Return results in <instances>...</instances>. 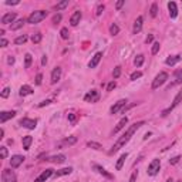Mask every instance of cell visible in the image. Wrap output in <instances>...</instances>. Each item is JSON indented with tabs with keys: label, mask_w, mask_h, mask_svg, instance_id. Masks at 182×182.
Returning <instances> with one entry per match:
<instances>
[{
	"label": "cell",
	"mask_w": 182,
	"mask_h": 182,
	"mask_svg": "<svg viewBox=\"0 0 182 182\" xmlns=\"http://www.w3.org/2000/svg\"><path fill=\"white\" fill-rule=\"evenodd\" d=\"M144 124H145L144 121H140V123L132 124V125H131V127H129V128L127 129V131H125V134H124L123 137H120V138H118V141L115 142L114 145H112V148L110 149V154H115V152L118 151V149H120V148H123L124 145H125V144H127V142H128L129 140H131V137H132V135L135 134V131L141 128Z\"/></svg>",
	"instance_id": "obj_1"
},
{
	"label": "cell",
	"mask_w": 182,
	"mask_h": 182,
	"mask_svg": "<svg viewBox=\"0 0 182 182\" xmlns=\"http://www.w3.org/2000/svg\"><path fill=\"white\" fill-rule=\"evenodd\" d=\"M46 17H47V12H46V10H36V12H33L29 16V19H27V23L37 24V23H40L41 20H44Z\"/></svg>",
	"instance_id": "obj_2"
},
{
	"label": "cell",
	"mask_w": 182,
	"mask_h": 182,
	"mask_svg": "<svg viewBox=\"0 0 182 182\" xmlns=\"http://www.w3.org/2000/svg\"><path fill=\"white\" fill-rule=\"evenodd\" d=\"M168 80V73H165V71H161L158 76L155 77V80L152 81V90H157L159 88L165 81Z\"/></svg>",
	"instance_id": "obj_3"
},
{
	"label": "cell",
	"mask_w": 182,
	"mask_h": 182,
	"mask_svg": "<svg viewBox=\"0 0 182 182\" xmlns=\"http://www.w3.org/2000/svg\"><path fill=\"white\" fill-rule=\"evenodd\" d=\"M159 168H161V161L159 159H152L151 161V164L148 165V175H151V176H154V175H157L158 174V171H159Z\"/></svg>",
	"instance_id": "obj_4"
},
{
	"label": "cell",
	"mask_w": 182,
	"mask_h": 182,
	"mask_svg": "<svg viewBox=\"0 0 182 182\" xmlns=\"http://www.w3.org/2000/svg\"><path fill=\"white\" fill-rule=\"evenodd\" d=\"M1 179H3V182H17V176L12 169H3Z\"/></svg>",
	"instance_id": "obj_5"
},
{
	"label": "cell",
	"mask_w": 182,
	"mask_h": 182,
	"mask_svg": "<svg viewBox=\"0 0 182 182\" xmlns=\"http://www.w3.org/2000/svg\"><path fill=\"white\" fill-rule=\"evenodd\" d=\"M181 101H182V91H179V93H178V95L175 97V100H174V103L171 104V107H169V108H166V110H164L161 115H162V117H166V115H168V114H169V112L172 111V110H174V108H175V107L178 105L179 103H181Z\"/></svg>",
	"instance_id": "obj_6"
},
{
	"label": "cell",
	"mask_w": 182,
	"mask_h": 182,
	"mask_svg": "<svg viewBox=\"0 0 182 182\" xmlns=\"http://www.w3.org/2000/svg\"><path fill=\"white\" fill-rule=\"evenodd\" d=\"M20 125L27 129H34L37 125V120H31V118H22L20 120Z\"/></svg>",
	"instance_id": "obj_7"
},
{
	"label": "cell",
	"mask_w": 182,
	"mask_h": 182,
	"mask_svg": "<svg viewBox=\"0 0 182 182\" xmlns=\"http://www.w3.org/2000/svg\"><path fill=\"white\" fill-rule=\"evenodd\" d=\"M54 172H53V169H46V171H43L41 172V175L40 176H37L34 179V182H46L50 178V176L53 175Z\"/></svg>",
	"instance_id": "obj_8"
},
{
	"label": "cell",
	"mask_w": 182,
	"mask_h": 182,
	"mask_svg": "<svg viewBox=\"0 0 182 182\" xmlns=\"http://www.w3.org/2000/svg\"><path fill=\"white\" fill-rule=\"evenodd\" d=\"M24 161V157H22V155H13L12 159H10V166L12 168H19L20 165L23 164Z\"/></svg>",
	"instance_id": "obj_9"
},
{
	"label": "cell",
	"mask_w": 182,
	"mask_h": 182,
	"mask_svg": "<svg viewBox=\"0 0 182 182\" xmlns=\"http://www.w3.org/2000/svg\"><path fill=\"white\" fill-rule=\"evenodd\" d=\"M125 104H127V100H120V101H117V103H115V104L111 107L110 112H111V114H117V112H120L121 110H123Z\"/></svg>",
	"instance_id": "obj_10"
},
{
	"label": "cell",
	"mask_w": 182,
	"mask_h": 182,
	"mask_svg": "<svg viewBox=\"0 0 182 182\" xmlns=\"http://www.w3.org/2000/svg\"><path fill=\"white\" fill-rule=\"evenodd\" d=\"M82 14L81 12H78V10H76V12L73 13V16L70 17V24L73 26V27H76V26H78V23H80V20H81Z\"/></svg>",
	"instance_id": "obj_11"
},
{
	"label": "cell",
	"mask_w": 182,
	"mask_h": 182,
	"mask_svg": "<svg viewBox=\"0 0 182 182\" xmlns=\"http://www.w3.org/2000/svg\"><path fill=\"white\" fill-rule=\"evenodd\" d=\"M98 98H100V94H98V91H95V90H91V91L84 97V100L88 101V103H90V101H91V103H97Z\"/></svg>",
	"instance_id": "obj_12"
},
{
	"label": "cell",
	"mask_w": 182,
	"mask_h": 182,
	"mask_svg": "<svg viewBox=\"0 0 182 182\" xmlns=\"http://www.w3.org/2000/svg\"><path fill=\"white\" fill-rule=\"evenodd\" d=\"M60 78H61V67H56V68L51 71V80H50V82H51V84H56Z\"/></svg>",
	"instance_id": "obj_13"
},
{
	"label": "cell",
	"mask_w": 182,
	"mask_h": 182,
	"mask_svg": "<svg viewBox=\"0 0 182 182\" xmlns=\"http://www.w3.org/2000/svg\"><path fill=\"white\" fill-rule=\"evenodd\" d=\"M16 115V111H1L0 112V123L4 124L7 120H10Z\"/></svg>",
	"instance_id": "obj_14"
},
{
	"label": "cell",
	"mask_w": 182,
	"mask_h": 182,
	"mask_svg": "<svg viewBox=\"0 0 182 182\" xmlns=\"http://www.w3.org/2000/svg\"><path fill=\"white\" fill-rule=\"evenodd\" d=\"M101 57H103V53H95L94 57L91 59V61L88 63V67H90V68H95V67L98 65V63L101 61Z\"/></svg>",
	"instance_id": "obj_15"
},
{
	"label": "cell",
	"mask_w": 182,
	"mask_h": 182,
	"mask_svg": "<svg viewBox=\"0 0 182 182\" xmlns=\"http://www.w3.org/2000/svg\"><path fill=\"white\" fill-rule=\"evenodd\" d=\"M14 19H16V13H7L1 17V24H10L14 23Z\"/></svg>",
	"instance_id": "obj_16"
},
{
	"label": "cell",
	"mask_w": 182,
	"mask_h": 182,
	"mask_svg": "<svg viewBox=\"0 0 182 182\" xmlns=\"http://www.w3.org/2000/svg\"><path fill=\"white\" fill-rule=\"evenodd\" d=\"M142 22H144V19H142V16H138L137 17V20L134 22V27H132V31H134V34H137V33H140L142 29Z\"/></svg>",
	"instance_id": "obj_17"
},
{
	"label": "cell",
	"mask_w": 182,
	"mask_h": 182,
	"mask_svg": "<svg viewBox=\"0 0 182 182\" xmlns=\"http://www.w3.org/2000/svg\"><path fill=\"white\" fill-rule=\"evenodd\" d=\"M93 168H94V169L97 171L98 174H101V175H104L105 178H108V179H112V178H114V176H112L111 174H110V172H107V169H104V168H103V166H100V165L94 164V165H93Z\"/></svg>",
	"instance_id": "obj_18"
},
{
	"label": "cell",
	"mask_w": 182,
	"mask_h": 182,
	"mask_svg": "<svg viewBox=\"0 0 182 182\" xmlns=\"http://www.w3.org/2000/svg\"><path fill=\"white\" fill-rule=\"evenodd\" d=\"M168 10H169L171 19H175L176 16H178V9H176L175 1H169V3H168Z\"/></svg>",
	"instance_id": "obj_19"
},
{
	"label": "cell",
	"mask_w": 182,
	"mask_h": 182,
	"mask_svg": "<svg viewBox=\"0 0 182 182\" xmlns=\"http://www.w3.org/2000/svg\"><path fill=\"white\" fill-rule=\"evenodd\" d=\"M31 142H33V137H30V135H26L23 137V140H22V144H23V148L26 151H29L30 149V145H31Z\"/></svg>",
	"instance_id": "obj_20"
},
{
	"label": "cell",
	"mask_w": 182,
	"mask_h": 182,
	"mask_svg": "<svg viewBox=\"0 0 182 182\" xmlns=\"http://www.w3.org/2000/svg\"><path fill=\"white\" fill-rule=\"evenodd\" d=\"M181 59H182V57L179 56V54H176V56H171V57L166 59L165 63H166L168 65H175L176 63H179V61H181Z\"/></svg>",
	"instance_id": "obj_21"
},
{
	"label": "cell",
	"mask_w": 182,
	"mask_h": 182,
	"mask_svg": "<svg viewBox=\"0 0 182 182\" xmlns=\"http://www.w3.org/2000/svg\"><path fill=\"white\" fill-rule=\"evenodd\" d=\"M46 161H51V162L63 164V162L65 161V155H63V154H60V155H54V157H50V158H47Z\"/></svg>",
	"instance_id": "obj_22"
},
{
	"label": "cell",
	"mask_w": 182,
	"mask_h": 182,
	"mask_svg": "<svg viewBox=\"0 0 182 182\" xmlns=\"http://www.w3.org/2000/svg\"><path fill=\"white\" fill-rule=\"evenodd\" d=\"M30 94H33V88L30 85H22L20 87V95L22 97H26V95H30Z\"/></svg>",
	"instance_id": "obj_23"
},
{
	"label": "cell",
	"mask_w": 182,
	"mask_h": 182,
	"mask_svg": "<svg viewBox=\"0 0 182 182\" xmlns=\"http://www.w3.org/2000/svg\"><path fill=\"white\" fill-rule=\"evenodd\" d=\"M127 123H128V118H127V117L123 118V120H121V121H120V123L117 124V127L114 128V134H117V132H120V131H121V129H123L124 127L127 125Z\"/></svg>",
	"instance_id": "obj_24"
},
{
	"label": "cell",
	"mask_w": 182,
	"mask_h": 182,
	"mask_svg": "<svg viewBox=\"0 0 182 182\" xmlns=\"http://www.w3.org/2000/svg\"><path fill=\"white\" fill-rule=\"evenodd\" d=\"M24 23H26V20H24V19H19V20H16V22H14L13 24H10V29H12V30H19V29H22Z\"/></svg>",
	"instance_id": "obj_25"
},
{
	"label": "cell",
	"mask_w": 182,
	"mask_h": 182,
	"mask_svg": "<svg viewBox=\"0 0 182 182\" xmlns=\"http://www.w3.org/2000/svg\"><path fill=\"white\" fill-rule=\"evenodd\" d=\"M127 157H128V154L125 152V154H123L120 158H118V161H117V165H115V169L117 171H120L121 168H123V165H124V162H125V159H127Z\"/></svg>",
	"instance_id": "obj_26"
},
{
	"label": "cell",
	"mask_w": 182,
	"mask_h": 182,
	"mask_svg": "<svg viewBox=\"0 0 182 182\" xmlns=\"http://www.w3.org/2000/svg\"><path fill=\"white\" fill-rule=\"evenodd\" d=\"M71 172H73V168H63V169H60L57 171L56 174H54V176H64V175H70Z\"/></svg>",
	"instance_id": "obj_27"
},
{
	"label": "cell",
	"mask_w": 182,
	"mask_h": 182,
	"mask_svg": "<svg viewBox=\"0 0 182 182\" xmlns=\"http://www.w3.org/2000/svg\"><path fill=\"white\" fill-rule=\"evenodd\" d=\"M144 60H145L144 54H138V56L134 59V65L135 67H141V65L144 64Z\"/></svg>",
	"instance_id": "obj_28"
},
{
	"label": "cell",
	"mask_w": 182,
	"mask_h": 182,
	"mask_svg": "<svg viewBox=\"0 0 182 182\" xmlns=\"http://www.w3.org/2000/svg\"><path fill=\"white\" fill-rule=\"evenodd\" d=\"M26 41H27V36L22 34V36H19V37L14 39V44H24Z\"/></svg>",
	"instance_id": "obj_29"
},
{
	"label": "cell",
	"mask_w": 182,
	"mask_h": 182,
	"mask_svg": "<svg viewBox=\"0 0 182 182\" xmlns=\"http://www.w3.org/2000/svg\"><path fill=\"white\" fill-rule=\"evenodd\" d=\"M87 145H88L90 148H93V149H97V151L103 149V145H101V144H98V142H94V141H88Z\"/></svg>",
	"instance_id": "obj_30"
},
{
	"label": "cell",
	"mask_w": 182,
	"mask_h": 182,
	"mask_svg": "<svg viewBox=\"0 0 182 182\" xmlns=\"http://www.w3.org/2000/svg\"><path fill=\"white\" fill-rule=\"evenodd\" d=\"M31 61H33V57H31V54H26V56H24V67H26V68H30V65H31Z\"/></svg>",
	"instance_id": "obj_31"
},
{
	"label": "cell",
	"mask_w": 182,
	"mask_h": 182,
	"mask_svg": "<svg viewBox=\"0 0 182 182\" xmlns=\"http://www.w3.org/2000/svg\"><path fill=\"white\" fill-rule=\"evenodd\" d=\"M149 14H151V17H157V14H158V4H157V3H152L151 10H149Z\"/></svg>",
	"instance_id": "obj_32"
},
{
	"label": "cell",
	"mask_w": 182,
	"mask_h": 182,
	"mask_svg": "<svg viewBox=\"0 0 182 182\" xmlns=\"http://www.w3.org/2000/svg\"><path fill=\"white\" fill-rule=\"evenodd\" d=\"M118 33H120V27H118L117 24H111V26H110V34L117 36Z\"/></svg>",
	"instance_id": "obj_33"
},
{
	"label": "cell",
	"mask_w": 182,
	"mask_h": 182,
	"mask_svg": "<svg viewBox=\"0 0 182 182\" xmlns=\"http://www.w3.org/2000/svg\"><path fill=\"white\" fill-rule=\"evenodd\" d=\"M41 39H43V36H41V33H36V34L31 36V41L34 43V44H39L41 41Z\"/></svg>",
	"instance_id": "obj_34"
},
{
	"label": "cell",
	"mask_w": 182,
	"mask_h": 182,
	"mask_svg": "<svg viewBox=\"0 0 182 182\" xmlns=\"http://www.w3.org/2000/svg\"><path fill=\"white\" fill-rule=\"evenodd\" d=\"M60 34H61V39H64V40H67V39L70 37V33H68V29H65V27H63V29L60 30Z\"/></svg>",
	"instance_id": "obj_35"
},
{
	"label": "cell",
	"mask_w": 182,
	"mask_h": 182,
	"mask_svg": "<svg viewBox=\"0 0 182 182\" xmlns=\"http://www.w3.org/2000/svg\"><path fill=\"white\" fill-rule=\"evenodd\" d=\"M67 6H68V0H64V1H60V3H57L56 9H57V10H63V9H65Z\"/></svg>",
	"instance_id": "obj_36"
},
{
	"label": "cell",
	"mask_w": 182,
	"mask_h": 182,
	"mask_svg": "<svg viewBox=\"0 0 182 182\" xmlns=\"http://www.w3.org/2000/svg\"><path fill=\"white\" fill-rule=\"evenodd\" d=\"M175 77H176L175 84H181V82H182V70H176L175 71Z\"/></svg>",
	"instance_id": "obj_37"
},
{
	"label": "cell",
	"mask_w": 182,
	"mask_h": 182,
	"mask_svg": "<svg viewBox=\"0 0 182 182\" xmlns=\"http://www.w3.org/2000/svg\"><path fill=\"white\" fill-rule=\"evenodd\" d=\"M7 148L6 147H0V157H1V159H6L7 158Z\"/></svg>",
	"instance_id": "obj_38"
},
{
	"label": "cell",
	"mask_w": 182,
	"mask_h": 182,
	"mask_svg": "<svg viewBox=\"0 0 182 182\" xmlns=\"http://www.w3.org/2000/svg\"><path fill=\"white\" fill-rule=\"evenodd\" d=\"M112 76H114V78H118V77L121 76V67H120V65H117V67L114 68V71H112Z\"/></svg>",
	"instance_id": "obj_39"
},
{
	"label": "cell",
	"mask_w": 182,
	"mask_h": 182,
	"mask_svg": "<svg viewBox=\"0 0 182 182\" xmlns=\"http://www.w3.org/2000/svg\"><path fill=\"white\" fill-rule=\"evenodd\" d=\"M159 48H161V46H159V43H154V44H152V50H151V53H152L154 56H155V54H157V53L159 51Z\"/></svg>",
	"instance_id": "obj_40"
},
{
	"label": "cell",
	"mask_w": 182,
	"mask_h": 182,
	"mask_svg": "<svg viewBox=\"0 0 182 182\" xmlns=\"http://www.w3.org/2000/svg\"><path fill=\"white\" fill-rule=\"evenodd\" d=\"M10 95V88L6 87V88H3V91H1V98H7Z\"/></svg>",
	"instance_id": "obj_41"
},
{
	"label": "cell",
	"mask_w": 182,
	"mask_h": 182,
	"mask_svg": "<svg viewBox=\"0 0 182 182\" xmlns=\"http://www.w3.org/2000/svg\"><path fill=\"white\" fill-rule=\"evenodd\" d=\"M141 76H142V73H141V71H134V73L131 74V80H132V81H135L137 78H140Z\"/></svg>",
	"instance_id": "obj_42"
},
{
	"label": "cell",
	"mask_w": 182,
	"mask_h": 182,
	"mask_svg": "<svg viewBox=\"0 0 182 182\" xmlns=\"http://www.w3.org/2000/svg\"><path fill=\"white\" fill-rule=\"evenodd\" d=\"M76 142H77L76 137H70V138H67V140H65V144H68V145H73V144H76Z\"/></svg>",
	"instance_id": "obj_43"
},
{
	"label": "cell",
	"mask_w": 182,
	"mask_h": 182,
	"mask_svg": "<svg viewBox=\"0 0 182 182\" xmlns=\"http://www.w3.org/2000/svg\"><path fill=\"white\" fill-rule=\"evenodd\" d=\"M179 159H181V157H179V155H176V157H174V158L169 159V164H171V165L178 164V162H179Z\"/></svg>",
	"instance_id": "obj_44"
},
{
	"label": "cell",
	"mask_w": 182,
	"mask_h": 182,
	"mask_svg": "<svg viewBox=\"0 0 182 182\" xmlns=\"http://www.w3.org/2000/svg\"><path fill=\"white\" fill-rule=\"evenodd\" d=\"M103 10H104V4H98L97 10H95V16H100L101 13H103Z\"/></svg>",
	"instance_id": "obj_45"
},
{
	"label": "cell",
	"mask_w": 182,
	"mask_h": 182,
	"mask_svg": "<svg viewBox=\"0 0 182 182\" xmlns=\"http://www.w3.org/2000/svg\"><path fill=\"white\" fill-rule=\"evenodd\" d=\"M61 22V14H54L53 16V23L54 24H57Z\"/></svg>",
	"instance_id": "obj_46"
},
{
	"label": "cell",
	"mask_w": 182,
	"mask_h": 182,
	"mask_svg": "<svg viewBox=\"0 0 182 182\" xmlns=\"http://www.w3.org/2000/svg\"><path fill=\"white\" fill-rule=\"evenodd\" d=\"M41 81H43V74H40V73H39V74L36 76V84H37V85H40Z\"/></svg>",
	"instance_id": "obj_47"
},
{
	"label": "cell",
	"mask_w": 182,
	"mask_h": 182,
	"mask_svg": "<svg viewBox=\"0 0 182 182\" xmlns=\"http://www.w3.org/2000/svg\"><path fill=\"white\" fill-rule=\"evenodd\" d=\"M115 85H117V84H115V81H111L108 85H107V91H112V90L115 88Z\"/></svg>",
	"instance_id": "obj_48"
},
{
	"label": "cell",
	"mask_w": 182,
	"mask_h": 182,
	"mask_svg": "<svg viewBox=\"0 0 182 182\" xmlns=\"http://www.w3.org/2000/svg\"><path fill=\"white\" fill-rule=\"evenodd\" d=\"M19 3H20V1H19V0H7L6 1V4L7 6H16V4H19Z\"/></svg>",
	"instance_id": "obj_49"
},
{
	"label": "cell",
	"mask_w": 182,
	"mask_h": 182,
	"mask_svg": "<svg viewBox=\"0 0 182 182\" xmlns=\"http://www.w3.org/2000/svg\"><path fill=\"white\" fill-rule=\"evenodd\" d=\"M124 3H125V0H120V1H117V3H115V9L120 10V9L124 6Z\"/></svg>",
	"instance_id": "obj_50"
},
{
	"label": "cell",
	"mask_w": 182,
	"mask_h": 182,
	"mask_svg": "<svg viewBox=\"0 0 182 182\" xmlns=\"http://www.w3.org/2000/svg\"><path fill=\"white\" fill-rule=\"evenodd\" d=\"M137 176H138V172L134 171V172H132V175H131V178H129V182H135V181H137Z\"/></svg>",
	"instance_id": "obj_51"
},
{
	"label": "cell",
	"mask_w": 182,
	"mask_h": 182,
	"mask_svg": "<svg viewBox=\"0 0 182 182\" xmlns=\"http://www.w3.org/2000/svg\"><path fill=\"white\" fill-rule=\"evenodd\" d=\"M76 120H77V117H76V114H68V121L70 123H76Z\"/></svg>",
	"instance_id": "obj_52"
},
{
	"label": "cell",
	"mask_w": 182,
	"mask_h": 182,
	"mask_svg": "<svg viewBox=\"0 0 182 182\" xmlns=\"http://www.w3.org/2000/svg\"><path fill=\"white\" fill-rule=\"evenodd\" d=\"M0 46H1V47H7V46H9V41H7L6 39H1V40H0Z\"/></svg>",
	"instance_id": "obj_53"
},
{
	"label": "cell",
	"mask_w": 182,
	"mask_h": 182,
	"mask_svg": "<svg viewBox=\"0 0 182 182\" xmlns=\"http://www.w3.org/2000/svg\"><path fill=\"white\" fill-rule=\"evenodd\" d=\"M48 104H51V101H50V100H44V101H41L40 104H39V107H44V105H48Z\"/></svg>",
	"instance_id": "obj_54"
},
{
	"label": "cell",
	"mask_w": 182,
	"mask_h": 182,
	"mask_svg": "<svg viewBox=\"0 0 182 182\" xmlns=\"http://www.w3.org/2000/svg\"><path fill=\"white\" fill-rule=\"evenodd\" d=\"M152 40H154V36L149 34V36L147 37V40H145V43H147V44H148V43H152Z\"/></svg>",
	"instance_id": "obj_55"
},
{
	"label": "cell",
	"mask_w": 182,
	"mask_h": 182,
	"mask_svg": "<svg viewBox=\"0 0 182 182\" xmlns=\"http://www.w3.org/2000/svg\"><path fill=\"white\" fill-rule=\"evenodd\" d=\"M7 63H9V64H14V57H12V56H10V57L7 59Z\"/></svg>",
	"instance_id": "obj_56"
},
{
	"label": "cell",
	"mask_w": 182,
	"mask_h": 182,
	"mask_svg": "<svg viewBox=\"0 0 182 182\" xmlns=\"http://www.w3.org/2000/svg\"><path fill=\"white\" fill-rule=\"evenodd\" d=\"M41 64H43V65H46V64H47V57H46V56H44V57L41 59Z\"/></svg>",
	"instance_id": "obj_57"
},
{
	"label": "cell",
	"mask_w": 182,
	"mask_h": 182,
	"mask_svg": "<svg viewBox=\"0 0 182 182\" xmlns=\"http://www.w3.org/2000/svg\"><path fill=\"white\" fill-rule=\"evenodd\" d=\"M0 138H4V129H0Z\"/></svg>",
	"instance_id": "obj_58"
},
{
	"label": "cell",
	"mask_w": 182,
	"mask_h": 182,
	"mask_svg": "<svg viewBox=\"0 0 182 182\" xmlns=\"http://www.w3.org/2000/svg\"><path fill=\"white\" fill-rule=\"evenodd\" d=\"M166 182H174V181H172V179H168V181H166Z\"/></svg>",
	"instance_id": "obj_59"
}]
</instances>
